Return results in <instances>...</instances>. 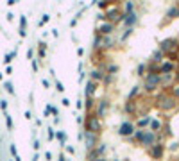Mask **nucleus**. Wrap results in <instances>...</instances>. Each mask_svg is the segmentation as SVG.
Wrapping results in <instances>:
<instances>
[{
  "instance_id": "nucleus-11",
  "label": "nucleus",
  "mask_w": 179,
  "mask_h": 161,
  "mask_svg": "<svg viewBox=\"0 0 179 161\" xmlns=\"http://www.w3.org/2000/svg\"><path fill=\"white\" fill-rule=\"evenodd\" d=\"M124 25L127 29H133V25L138 23V13H129V14H124Z\"/></svg>"
},
{
  "instance_id": "nucleus-46",
  "label": "nucleus",
  "mask_w": 179,
  "mask_h": 161,
  "mask_svg": "<svg viewBox=\"0 0 179 161\" xmlns=\"http://www.w3.org/2000/svg\"><path fill=\"white\" fill-rule=\"evenodd\" d=\"M49 18H50V16H49V14H45V16H43V20H41V23H45V21H49Z\"/></svg>"
},
{
  "instance_id": "nucleus-37",
  "label": "nucleus",
  "mask_w": 179,
  "mask_h": 161,
  "mask_svg": "<svg viewBox=\"0 0 179 161\" xmlns=\"http://www.w3.org/2000/svg\"><path fill=\"white\" fill-rule=\"evenodd\" d=\"M49 109H50V113H52V115H56V117H57V107H54V106H50V104H49Z\"/></svg>"
},
{
  "instance_id": "nucleus-29",
  "label": "nucleus",
  "mask_w": 179,
  "mask_h": 161,
  "mask_svg": "<svg viewBox=\"0 0 179 161\" xmlns=\"http://www.w3.org/2000/svg\"><path fill=\"white\" fill-rule=\"evenodd\" d=\"M113 79H115V75H111V74H104V79H102V82H104L106 86H109L111 82H113Z\"/></svg>"
},
{
  "instance_id": "nucleus-36",
  "label": "nucleus",
  "mask_w": 179,
  "mask_h": 161,
  "mask_svg": "<svg viewBox=\"0 0 179 161\" xmlns=\"http://www.w3.org/2000/svg\"><path fill=\"white\" fill-rule=\"evenodd\" d=\"M56 90H57V91H61V93H63V91H64L63 84H61V82H59V81H57V82H56Z\"/></svg>"
},
{
  "instance_id": "nucleus-39",
  "label": "nucleus",
  "mask_w": 179,
  "mask_h": 161,
  "mask_svg": "<svg viewBox=\"0 0 179 161\" xmlns=\"http://www.w3.org/2000/svg\"><path fill=\"white\" fill-rule=\"evenodd\" d=\"M61 104H63L64 107H68V106H70V100H68V98H66V97H64L63 100H61Z\"/></svg>"
},
{
  "instance_id": "nucleus-51",
  "label": "nucleus",
  "mask_w": 179,
  "mask_h": 161,
  "mask_svg": "<svg viewBox=\"0 0 179 161\" xmlns=\"http://www.w3.org/2000/svg\"><path fill=\"white\" fill-rule=\"evenodd\" d=\"M124 161H129V159H124Z\"/></svg>"
},
{
  "instance_id": "nucleus-16",
  "label": "nucleus",
  "mask_w": 179,
  "mask_h": 161,
  "mask_svg": "<svg viewBox=\"0 0 179 161\" xmlns=\"http://www.w3.org/2000/svg\"><path fill=\"white\" fill-rule=\"evenodd\" d=\"M163 57H165V54L161 52V50H154V52L150 54V63H154V64H161L163 63Z\"/></svg>"
},
{
  "instance_id": "nucleus-2",
  "label": "nucleus",
  "mask_w": 179,
  "mask_h": 161,
  "mask_svg": "<svg viewBox=\"0 0 179 161\" xmlns=\"http://www.w3.org/2000/svg\"><path fill=\"white\" fill-rule=\"evenodd\" d=\"M84 131L86 132L100 134V131H102V124H100V118L97 117L95 113H88V117L84 118Z\"/></svg>"
},
{
  "instance_id": "nucleus-8",
  "label": "nucleus",
  "mask_w": 179,
  "mask_h": 161,
  "mask_svg": "<svg viewBox=\"0 0 179 161\" xmlns=\"http://www.w3.org/2000/svg\"><path fill=\"white\" fill-rule=\"evenodd\" d=\"M107 109H109V100L102 98V100H99V102H97V107H95V115H97L99 118H104L106 113H107Z\"/></svg>"
},
{
  "instance_id": "nucleus-47",
  "label": "nucleus",
  "mask_w": 179,
  "mask_h": 161,
  "mask_svg": "<svg viewBox=\"0 0 179 161\" xmlns=\"http://www.w3.org/2000/svg\"><path fill=\"white\" fill-rule=\"evenodd\" d=\"M59 161H66V158H64V154H61V156H59Z\"/></svg>"
},
{
  "instance_id": "nucleus-35",
  "label": "nucleus",
  "mask_w": 179,
  "mask_h": 161,
  "mask_svg": "<svg viewBox=\"0 0 179 161\" xmlns=\"http://www.w3.org/2000/svg\"><path fill=\"white\" fill-rule=\"evenodd\" d=\"M56 138V132H54L52 127H49V140H54Z\"/></svg>"
},
{
  "instance_id": "nucleus-4",
  "label": "nucleus",
  "mask_w": 179,
  "mask_h": 161,
  "mask_svg": "<svg viewBox=\"0 0 179 161\" xmlns=\"http://www.w3.org/2000/svg\"><path fill=\"white\" fill-rule=\"evenodd\" d=\"M156 143H158V134L152 132V131H145V132H143V138L140 140V145L145 147V149H150V147L156 145Z\"/></svg>"
},
{
  "instance_id": "nucleus-18",
  "label": "nucleus",
  "mask_w": 179,
  "mask_h": 161,
  "mask_svg": "<svg viewBox=\"0 0 179 161\" xmlns=\"http://www.w3.org/2000/svg\"><path fill=\"white\" fill-rule=\"evenodd\" d=\"M97 107V100H95V97H90V98H86L84 100V109L88 113H93V109Z\"/></svg>"
},
{
  "instance_id": "nucleus-42",
  "label": "nucleus",
  "mask_w": 179,
  "mask_h": 161,
  "mask_svg": "<svg viewBox=\"0 0 179 161\" xmlns=\"http://www.w3.org/2000/svg\"><path fill=\"white\" fill-rule=\"evenodd\" d=\"M84 77H86V74H84V72H83V70H81V72H79V82H81V81H83Z\"/></svg>"
},
{
  "instance_id": "nucleus-19",
  "label": "nucleus",
  "mask_w": 179,
  "mask_h": 161,
  "mask_svg": "<svg viewBox=\"0 0 179 161\" xmlns=\"http://www.w3.org/2000/svg\"><path fill=\"white\" fill-rule=\"evenodd\" d=\"M169 20H174V18H179V6H172L167 9V14H165Z\"/></svg>"
},
{
  "instance_id": "nucleus-27",
  "label": "nucleus",
  "mask_w": 179,
  "mask_h": 161,
  "mask_svg": "<svg viewBox=\"0 0 179 161\" xmlns=\"http://www.w3.org/2000/svg\"><path fill=\"white\" fill-rule=\"evenodd\" d=\"M170 95L174 97L176 100H179V82H177V84H174V86H172V90H170Z\"/></svg>"
},
{
  "instance_id": "nucleus-21",
  "label": "nucleus",
  "mask_w": 179,
  "mask_h": 161,
  "mask_svg": "<svg viewBox=\"0 0 179 161\" xmlns=\"http://www.w3.org/2000/svg\"><path fill=\"white\" fill-rule=\"evenodd\" d=\"M136 111V102H129L127 100L126 104H124V113H127V115H133Z\"/></svg>"
},
{
  "instance_id": "nucleus-22",
  "label": "nucleus",
  "mask_w": 179,
  "mask_h": 161,
  "mask_svg": "<svg viewBox=\"0 0 179 161\" xmlns=\"http://www.w3.org/2000/svg\"><path fill=\"white\" fill-rule=\"evenodd\" d=\"M150 120H152V117H147V115H145V117H142L136 122V124H138V129H142V127H145V125H149V124H150Z\"/></svg>"
},
{
  "instance_id": "nucleus-3",
  "label": "nucleus",
  "mask_w": 179,
  "mask_h": 161,
  "mask_svg": "<svg viewBox=\"0 0 179 161\" xmlns=\"http://www.w3.org/2000/svg\"><path fill=\"white\" fill-rule=\"evenodd\" d=\"M159 50L163 54H172L179 50V40L176 38H167V40H161L159 41Z\"/></svg>"
},
{
  "instance_id": "nucleus-20",
  "label": "nucleus",
  "mask_w": 179,
  "mask_h": 161,
  "mask_svg": "<svg viewBox=\"0 0 179 161\" xmlns=\"http://www.w3.org/2000/svg\"><path fill=\"white\" fill-rule=\"evenodd\" d=\"M149 131H152V132H156V134H158L159 131H161V127H163V124H161V122H159V120H156V118H152V120H150V124H149Z\"/></svg>"
},
{
  "instance_id": "nucleus-17",
  "label": "nucleus",
  "mask_w": 179,
  "mask_h": 161,
  "mask_svg": "<svg viewBox=\"0 0 179 161\" xmlns=\"http://www.w3.org/2000/svg\"><path fill=\"white\" fill-rule=\"evenodd\" d=\"M140 93H142V86H133L131 91H129V95H127V100L129 102H134V98L140 97Z\"/></svg>"
},
{
  "instance_id": "nucleus-10",
  "label": "nucleus",
  "mask_w": 179,
  "mask_h": 161,
  "mask_svg": "<svg viewBox=\"0 0 179 161\" xmlns=\"http://www.w3.org/2000/svg\"><path fill=\"white\" fill-rule=\"evenodd\" d=\"M102 79H104V68H93L90 72V81L99 84V82H102Z\"/></svg>"
},
{
  "instance_id": "nucleus-41",
  "label": "nucleus",
  "mask_w": 179,
  "mask_h": 161,
  "mask_svg": "<svg viewBox=\"0 0 179 161\" xmlns=\"http://www.w3.org/2000/svg\"><path fill=\"white\" fill-rule=\"evenodd\" d=\"M174 79H176V82H179V68L174 72Z\"/></svg>"
},
{
  "instance_id": "nucleus-26",
  "label": "nucleus",
  "mask_w": 179,
  "mask_h": 161,
  "mask_svg": "<svg viewBox=\"0 0 179 161\" xmlns=\"http://www.w3.org/2000/svg\"><path fill=\"white\" fill-rule=\"evenodd\" d=\"M143 132H145V129H136L134 134H133V140H136L138 143H140V140L143 138Z\"/></svg>"
},
{
  "instance_id": "nucleus-14",
  "label": "nucleus",
  "mask_w": 179,
  "mask_h": 161,
  "mask_svg": "<svg viewBox=\"0 0 179 161\" xmlns=\"http://www.w3.org/2000/svg\"><path fill=\"white\" fill-rule=\"evenodd\" d=\"M115 47V40L111 36H102V41H100V48L102 50H111Z\"/></svg>"
},
{
  "instance_id": "nucleus-24",
  "label": "nucleus",
  "mask_w": 179,
  "mask_h": 161,
  "mask_svg": "<svg viewBox=\"0 0 179 161\" xmlns=\"http://www.w3.org/2000/svg\"><path fill=\"white\" fill-rule=\"evenodd\" d=\"M129 13H134V2H126V6H124V14H129Z\"/></svg>"
},
{
  "instance_id": "nucleus-28",
  "label": "nucleus",
  "mask_w": 179,
  "mask_h": 161,
  "mask_svg": "<svg viewBox=\"0 0 179 161\" xmlns=\"http://www.w3.org/2000/svg\"><path fill=\"white\" fill-rule=\"evenodd\" d=\"M106 149H107V147H106V143H99V145L95 147V150H97V154H99L100 158H102V154L106 152Z\"/></svg>"
},
{
  "instance_id": "nucleus-6",
  "label": "nucleus",
  "mask_w": 179,
  "mask_h": 161,
  "mask_svg": "<svg viewBox=\"0 0 179 161\" xmlns=\"http://www.w3.org/2000/svg\"><path fill=\"white\" fill-rule=\"evenodd\" d=\"M84 143H86V149L88 150H93L97 145H99V134L95 132H86L84 131Z\"/></svg>"
},
{
  "instance_id": "nucleus-23",
  "label": "nucleus",
  "mask_w": 179,
  "mask_h": 161,
  "mask_svg": "<svg viewBox=\"0 0 179 161\" xmlns=\"http://www.w3.org/2000/svg\"><path fill=\"white\" fill-rule=\"evenodd\" d=\"M100 41H102V36L97 32L95 34V40H93V50H100Z\"/></svg>"
},
{
  "instance_id": "nucleus-49",
  "label": "nucleus",
  "mask_w": 179,
  "mask_h": 161,
  "mask_svg": "<svg viewBox=\"0 0 179 161\" xmlns=\"http://www.w3.org/2000/svg\"><path fill=\"white\" fill-rule=\"evenodd\" d=\"M177 61H179V50H177Z\"/></svg>"
},
{
  "instance_id": "nucleus-5",
  "label": "nucleus",
  "mask_w": 179,
  "mask_h": 161,
  "mask_svg": "<svg viewBox=\"0 0 179 161\" xmlns=\"http://www.w3.org/2000/svg\"><path fill=\"white\" fill-rule=\"evenodd\" d=\"M134 131H136L134 124H133V122H129V120H126V122H122V124H120V127H118V134H120V136H124V138H131V136L134 134Z\"/></svg>"
},
{
  "instance_id": "nucleus-40",
  "label": "nucleus",
  "mask_w": 179,
  "mask_h": 161,
  "mask_svg": "<svg viewBox=\"0 0 179 161\" xmlns=\"http://www.w3.org/2000/svg\"><path fill=\"white\" fill-rule=\"evenodd\" d=\"M83 54H84V48H83V47H79V48H77V56H79V57H81V56H83Z\"/></svg>"
},
{
  "instance_id": "nucleus-45",
  "label": "nucleus",
  "mask_w": 179,
  "mask_h": 161,
  "mask_svg": "<svg viewBox=\"0 0 179 161\" xmlns=\"http://www.w3.org/2000/svg\"><path fill=\"white\" fill-rule=\"evenodd\" d=\"M64 147H66V145H64ZM66 150H68L70 154H74V152H75V150H74V147H66Z\"/></svg>"
},
{
  "instance_id": "nucleus-31",
  "label": "nucleus",
  "mask_w": 179,
  "mask_h": 161,
  "mask_svg": "<svg viewBox=\"0 0 179 161\" xmlns=\"http://www.w3.org/2000/svg\"><path fill=\"white\" fill-rule=\"evenodd\" d=\"M145 68H147V66H145V64L142 63V64H138V68H136V74L140 75V77H145Z\"/></svg>"
},
{
  "instance_id": "nucleus-1",
  "label": "nucleus",
  "mask_w": 179,
  "mask_h": 161,
  "mask_svg": "<svg viewBox=\"0 0 179 161\" xmlns=\"http://www.w3.org/2000/svg\"><path fill=\"white\" fill-rule=\"evenodd\" d=\"M156 106H158L161 111H172V109L177 107V100L170 95V93L163 91V93H159V95L156 97Z\"/></svg>"
},
{
  "instance_id": "nucleus-43",
  "label": "nucleus",
  "mask_w": 179,
  "mask_h": 161,
  "mask_svg": "<svg viewBox=\"0 0 179 161\" xmlns=\"http://www.w3.org/2000/svg\"><path fill=\"white\" fill-rule=\"evenodd\" d=\"M77 124H79V125H81V124H84V118H83V117H77Z\"/></svg>"
},
{
  "instance_id": "nucleus-9",
  "label": "nucleus",
  "mask_w": 179,
  "mask_h": 161,
  "mask_svg": "<svg viewBox=\"0 0 179 161\" xmlns=\"http://www.w3.org/2000/svg\"><path fill=\"white\" fill-rule=\"evenodd\" d=\"M95 31L99 32L100 36H111V32L115 31V25L111 23V21H104L99 29H95Z\"/></svg>"
},
{
  "instance_id": "nucleus-48",
  "label": "nucleus",
  "mask_w": 179,
  "mask_h": 161,
  "mask_svg": "<svg viewBox=\"0 0 179 161\" xmlns=\"http://www.w3.org/2000/svg\"><path fill=\"white\" fill-rule=\"evenodd\" d=\"M97 161H107V159H106V158H99Z\"/></svg>"
},
{
  "instance_id": "nucleus-13",
  "label": "nucleus",
  "mask_w": 179,
  "mask_h": 161,
  "mask_svg": "<svg viewBox=\"0 0 179 161\" xmlns=\"http://www.w3.org/2000/svg\"><path fill=\"white\" fill-rule=\"evenodd\" d=\"M176 72V64L170 61H163L159 64V74H174Z\"/></svg>"
},
{
  "instance_id": "nucleus-7",
  "label": "nucleus",
  "mask_w": 179,
  "mask_h": 161,
  "mask_svg": "<svg viewBox=\"0 0 179 161\" xmlns=\"http://www.w3.org/2000/svg\"><path fill=\"white\" fill-rule=\"evenodd\" d=\"M163 152H165V145L163 143H156V145H152L149 149V156L152 159H161L163 158Z\"/></svg>"
},
{
  "instance_id": "nucleus-12",
  "label": "nucleus",
  "mask_w": 179,
  "mask_h": 161,
  "mask_svg": "<svg viewBox=\"0 0 179 161\" xmlns=\"http://www.w3.org/2000/svg\"><path fill=\"white\" fill-rule=\"evenodd\" d=\"M97 88H99V84H97V82H93V81H88V82H86V88H84L86 98L95 97V93H97Z\"/></svg>"
},
{
  "instance_id": "nucleus-44",
  "label": "nucleus",
  "mask_w": 179,
  "mask_h": 161,
  "mask_svg": "<svg viewBox=\"0 0 179 161\" xmlns=\"http://www.w3.org/2000/svg\"><path fill=\"white\" fill-rule=\"evenodd\" d=\"M45 158H47V161H50V159H52V154H50V152H47V154H45Z\"/></svg>"
},
{
  "instance_id": "nucleus-32",
  "label": "nucleus",
  "mask_w": 179,
  "mask_h": 161,
  "mask_svg": "<svg viewBox=\"0 0 179 161\" xmlns=\"http://www.w3.org/2000/svg\"><path fill=\"white\" fill-rule=\"evenodd\" d=\"M133 31H134V29H126V32H124V34H122V38H120V41H122V43L126 41L127 38H129V36L133 34Z\"/></svg>"
},
{
  "instance_id": "nucleus-38",
  "label": "nucleus",
  "mask_w": 179,
  "mask_h": 161,
  "mask_svg": "<svg viewBox=\"0 0 179 161\" xmlns=\"http://www.w3.org/2000/svg\"><path fill=\"white\" fill-rule=\"evenodd\" d=\"M77 140H79V141H84V131H81V132L77 134Z\"/></svg>"
},
{
  "instance_id": "nucleus-30",
  "label": "nucleus",
  "mask_w": 179,
  "mask_h": 161,
  "mask_svg": "<svg viewBox=\"0 0 179 161\" xmlns=\"http://www.w3.org/2000/svg\"><path fill=\"white\" fill-rule=\"evenodd\" d=\"M116 72H118V66H116V64H107V68H106V74L115 75Z\"/></svg>"
},
{
  "instance_id": "nucleus-25",
  "label": "nucleus",
  "mask_w": 179,
  "mask_h": 161,
  "mask_svg": "<svg viewBox=\"0 0 179 161\" xmlns=\"http://www.w3.org/2000/svg\"><path fill=\"white\" fill-rule=\"evenodd\" d=\"M56 138L59 140L61 147H64V140H66V132H64V131H57V132H56Z\"/></svg>"
},
{
  "instance_id": "nucleus-34",
  "label": "nucleus",
  "mask_w": 179,
  "mask_h": 161,
  "mask_svg": "<svg viewBox=\"0 0 179 161\" xmlns=\"http://www.w3.org/2000/svg\"><path fill=\"white\" fill-rule=\"evenodd\" d=\"M75 107H77V109H84V100H81V98H79V100H77V104H75Z\"/></svg>"
},
{
  "instance_id": "nucleus-15",
  "label": "nucleus",
  "mask_w": 179,
  "mask_h": 161,
  "mask_svg": "<svg viewBox=\"0 0 179 161\" xmlns=\"http://www.w3.org/2000/svg\"><path fill=\"white\" fill-rule=\"evenodd\" d=\"M161 75V86H167V88H172L176 79H174V74H159Z\"/></svg>"
},
{
  "instance_id": "nucleus-33",
  "label": "nucleus",
  "mask_w": 179,
  "mask_h": 161,
  "mask_svg": "<svg viewBox=\"0 0 179 161\" xmlns=\"http://www.w3.org/2000/svg\"><path fill=\"white\" fill-rule=\"evenodd\" d=\"M99 7H100V9H109V2H106V0H102V2H99Z\"/></svg>"
},
{
  "instance_id": "nucleus-50",
  "label": "nucleus",
  "mask_w": 179,
  "mask_h": 161,
  "mask_svg": "<svg viewBox=\"0 0 179 161\" xmlns=\"http://www.w3.org/2000/svg\"><path fill=\"white\" fill-rule=\"evenodd\" d=\"M113 161H122V159H113Z\"/></svg>"
}]
</instances>
